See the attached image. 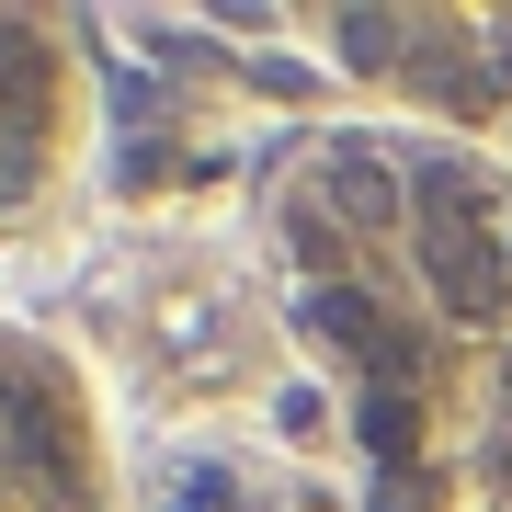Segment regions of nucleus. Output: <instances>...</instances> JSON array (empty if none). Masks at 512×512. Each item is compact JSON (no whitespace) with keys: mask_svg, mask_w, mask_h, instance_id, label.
I'll return each instance as SVG.
<instances>
[{"mask_svg":"<svg viewBox=\"0 0 512 512\" xmlns=\"http://www.w3.org/2000/svg\"><path fill=\"white\" fill-rule=\"evenodd\" d=\"M421 228H433V239H421V251H433V285H444V308H501V274H490V217H478V183H467V171L456 160H433V171H421Z\"/></svg>","mask_w":512,"mask_h":512,"instance_id":"nucleus-1","label":"nucleus"}]
</instances>
